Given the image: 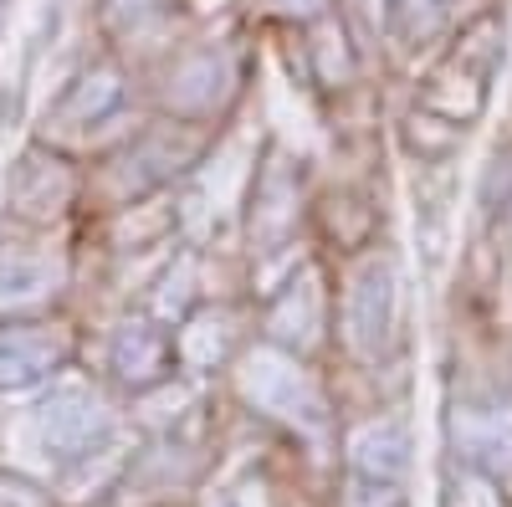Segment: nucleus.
<instances>
[{"mask_svg": "<svg viewBox=\"0 0 512 507\" xmlns=\"http://www.w3.org/2000/svg\"><path fill=\"white\" fill-rule=\"evenodd\" d=\"M103 374L123 395H154L164 385L180 379V364H175V328L159 323L144 303L139 308H123L108 333H103Z\"/></svg>", "mask_w": 512, "mask_h": 507, "instance_id": "12", "label": "nucleus"}, {"mask_svg": "<svg viewBox=\"0 0 512 507\" xmlns=\"http://www.w3.org/2000/svg\"><path fill=\"white\" fill-rule=\"evenodd\" d=\"M446 507H507V497H502V482H497V477H487V472H477V467H461V461H456Z\"/></svg>", "mask_w": 512, "mask_h": 507, "instance_id": "19", "label": "nucleus"}, {"mask_svg": "<svg viewBox=\"0 0 512 507\" xmlns=\"http://www.w3.org/2000/svg\"><path fill=\"white\" fill-rule=\"evenodd\" d=\"M77 216H88V159L31 139L6 169V221L31 231H62Z\"/></svg>", "mask_w": 512, "mask_h": 507, "instance_id": "8", "label": "nucleus"}, {"mask_svg": "<svg viewBox=\"0 0 512 507\" xmlns=\"http://www.w3.org/2000/svg\"><path fill=\"white\" fill-rule=\"evenodd\" d=\"M52 502L57 497L47 487H36V482H26L16 472H0V507H52Z\"/></svg>", "mask_w": 512, "mask_h": 507, "instance_id": "21", "label": "nucleus"}, {"mask_svg": "<svg viewBox=\"0 0 512 507\" xmlns=\"http://www.w3.org/2000/svg\"><path fill=\"white\" fill-rule=\"evenodd\" d=\"M472 200H477V226H482V236H497V231L512 221V139L487 154Z\"/></svg>", "mask_w": 512, "mask_h": 507, "instance_id": "18", "label": "nucleus"}, {"mask_svg": "<svg viewBox=\"0 0 512 507\" xmlns=\"http://www.w3.org/2000/svg\"><path fill=\"white\" fill-rule=\"evenodd\" d=\"M246 344L251 338L241 333V303H226V298H205L190 318L175 323V364L190 379L226 374Z\"/></svg>", "mask_w": 512, "mask_h": 507, "instance_id": "16", "label": "nucleus"}, {"mask_svg": "<svg viewBox=\"0 0 512 507\" xmlns=\"http://www.w3.org/2000/svg\"><path fill=\"white\" fill-rule=\"evenodd\" d=\"M72 282L77 251L62 241V231H31L11 221V231L0 236V318L52 313Z\"/></svg>", "mask_w": 512, "mask_h": 507, "instance_id": "9", "label": "nucleus"}, {"mask_svg": "<svg viewBox=\"0 0 512 507\" xmlns=\"http://www.w3.org/2000/svg\"><path fill=\"white\" fill-rule=\"evenodd\" d=\"M185 16H190V0H93L98 47L134 62L139 72L185 36L180 31Z\"/></svg>", "mask_w": 512, "mask_h": 507, "instance_id": "15", "label": "nucleus"}, {"mask_svg": "<svg viewBox=\"0 0 512 507\" xmlns=\"http://www.w3.org/2000/svg\"><path fill=\"white\" fill-rule=\"evenodd\" d=\"M338 344L364 369H379L405 338V262L390 241H379L338 272Z\"/></svg>", "mask_w": 512, "mask_h": 507, "instance_id": "5", "label": "nucleus"}, {"mask_svg": "<svg viewBox=\"0 0 512 507\" xmlns=\"http://www.w3.org/2000/svg\"><path fill=\"white\" fill-rule=\"evenodd\" d=\"M313 185H308V164L297 159L287 144L267 139L262 154L251 164L246 200H241V251L256 267H292L308 241L313 221Z\"/></svg>", "mask_w": 512, "mask_h": 507, "instance_id": "4", "label": "nucleus"}, {"mask_svg": "<svg viewBox=\"0 0 512 507\" xmlns=\"http://www.w3.org/2000/svg\"><path fill=\"white\" fill-rule=\"evenodd\" d=\"M36 446L57 472L77 467L98 451L118 446V410L93 379H52L47 400L36 405Z\"/></svg>", "mask_w": 512, "mask_h": 507, "instance_id": "10", "label": "nucleus"}, {"mask_svg": "<svg viewBox=\"0 0 512 507\" xmlns=\"http://www.w3.org/2000/svg\"><path fill=\"white\" fill-rule=\"evenodd\" d=\"M482 11L487 6H477V0H390V31H384V41L400 57H436Z\"/></svg>", "mask_w": 512, "mask_h": 507, "instance_id": "17", "label": "nucleus"}, {"mask_svg": "<svg viewBox=\"0 0 512 507\" xmlns=\"http://www.w3.org/2000/svg\"><path fill=\"white\" fill-rule=\"evenodd\" d=\"M231 369H236V385H241V395L256 415L277 420V426H287L292 436H303L313 446L328 441L333 410H328V395H323L308 359L267 344V338H251Z\"/></svg>", "mask_w": 512, "mask_h": 507, "instance_id": "6", "label": "nucleus"}, {"mask_svg": "<svg viewBox=\"0 0 512 507\" xmlns=\"http://www.w3.org/2000/svg\"><path fill=\"white\" fill-rule=\"evenodd\" d=\"M446 436L461 467H477L497 482L512 477V390L482 385L451 400L446 410Z\"/></svg>", "mask_w": 512, "mask_h": 507, "instance_id": "14", "label": "nucleus"}, {"mask_svg": "<svg viewBox=\"0 0 512 507\" xmlns=\"http://www.w3.org/2000/svg\"><path fill=\"white\" fill-rule=\"evenodd\" d=\"M144 103V72L134 62H123L113 52H93L72 67V77L52 93L47 113H41V134L67 154H103L108 144H118L134 129V113Z\"/></svg>", "mask_w": 512, "mask_h": 507, "instance_id": "3", "label": "nucleus"}, {"mask_svg": "<svg viewBox=\"0 0 512 507\" xmlns=\"http://www.w3.org/2000/svg\"><path fill=\"white\" fill-rule=\"evenodd\" d=\"M77 354V333L57 313L0 318V395H26L67 374Z\"/></svg>", "mask_w": 512, "mask_h": 507, "instance_id": "13", "label": "nucleus"}, {"mask_svg": "<svg viewBox=\"0 0 512 507\" xmlns=\"http://www.w3.org/2000/svg\"><path fill=\"white\" fill-rule=\"evenodd\" d=\"M210 149H216V129H195V123L149 113L118 144L88 159V210L113 216V210L175 195L200 175Z\"/></svg>", "mask_w": 512, "mask_h": 507, "instance_id": "1", "label": "nucleus"}, {"mask_svg": "<svg viewBox=\"0 0 512 507\" xmlns=\"http://www.w3.org/2000/svg\"><path fill=\"white\" fill-rule=\"evenodd\" d=\"M333 11H338V0H262V16L277 21L282 31H308Z\"/></svg>", "mask_w": 512, "mask_h": 507, "instance_id": "20", "label": "nucleus"}, {"mask_svg": "<svg viewBox=\"0 0 512 507\" xmlns=\"http://www.w3.org/2000/svg\"><path fill=\"white\" fill-rule=\"evenodd\" d=\"M251 88V47L241 31L180 36L164 57L144 67L149 113L195 123V129H226Z\"/></svg>", "mask_w": 512, "mask_h": 507, "instance_id": "2", "label": "nucleus"}, {"mask_svg": "<svg viewBox=\"0 0 512 507\" xmlns=\"http://www.w3.org/2000/svg\"><path fill=\"white\" fill-rule=\"evenodd\" d=\"M338 318V277L333 262L323 251H303L272 287H262V303H256V338L313 359V349L333 333Z\"/></svg>", "mask_w": 512, "mask_h": 507, "instance_id": "7", "label": "nucleus"}, {"mask_svg": "<svg viewBox=\"0 0 512 507\" xmlns=\"http://www.w3.org/2000/svg\"><path fill=\"white\" fill-rule=\"evenodd\" d=\"M415 441L400 415H369L344 441V487L338 507H405Z\"/></svg>", "mask_w": 512, "mask_h": 507, "instance_id": "11", "label": "nucleus"}]
</instances>
